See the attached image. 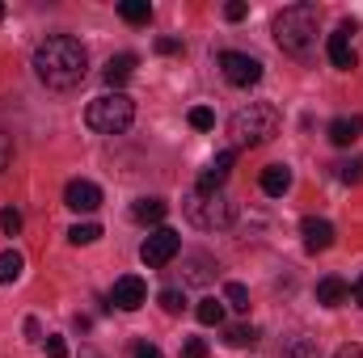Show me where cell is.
Returning <instances> with one entry per match:
<instances>
[{"instance_id":"6da1fadb","label":"cell","mask_w":363,"mask_h":358,"mask_svg":"<svg viewBox=\"0 0 363 358\" xmlns=\"http://www.w3.org/2000/svg\"><path fill=\"white\" fill-rule=\"evenodd\" d=\"M89 72V55L85 47L72 38V34H51L38 42L34 51V76L47 85V89H77Z\"/></svg>"},{"instance_id":"7a4b0ae2","label":"cell","mask_w":363,"mask_h":358,"mask_svg":"<svg viewBox=\"0 0 363 358\" xmlns=\"http://www.w3.org/2000/svg\"><path fill=\"white\" fill-rule=\"evenodd\" d=\"M317 25H321V8L300 0V4H287L279 17H274V42L279 51L304 59L313 47H317Z\"/></svg>"},{"instance_id":"3957f363","label":"cell","mask_w":363,"mask_h":358,"mask_svg":"<svg viewBox=\"0 0 363 358\" xmlns=\"http://www.w3.org/2000/svg\"><path fill=\"white\" fill-rule=\"evenodd\" d=\"M228 135H233V148H262L267 139L279 135V110L271 101H250L241 105L233 118H228Z\"/></svg>"},{"instance_id":"277c9868","label":"cell","mask_w":363,"mask_h":358,"mask_svg":"<svg viewBox=\"0 0 363 358\" xmlns=\"http://www.w3.org/2000/svg\"><path fill=\"white\" fill-rule=\"evenodd\" d=\"M182 211H186V219H190L194 228H203V232L228 228V224L237 219V207H233V198H228L224 190H190V194L182 198Z\"/></svg>"},{"instance_id":"5b68a950","label":"cell","mask_w":363,"mask_h":358,"mask_svg":"<svg viewBox=\"0 0 363 358\" xmlns=\"http://www.w3.org/2000/svg\"><path fill=\"white\" fill-rule=\"evenodd\" d=\"M85 122H89V131H97V135H123L135 122V101L127 93H101V97L89 101Z\"/></svg>"},{"instance_id":"8992f818","label":"cell","mask_w":363,"mask_h":358,"mask_svg":"<svg viewBox=\"0 0 363 358\" xmlns=\"http://www.w3.org/2000/svg\"><path fill=\"white\" fill-rule=\"evenodd\" d=\"M178 253H182V236L174 232V228H157V232H148V241L140 245V258H144V266H152V270L169 266Z\"/></svg>"},{"instance_id":"52a82bcc","label":"cell","mask_w":363,"mask_h":358,"mask_svg":"<svg viewBox=\"0 0 363 358\" xmlns=\"http://www.w3.org/2000/svg\"><path fill=\"white\" fill-rule=\"evenodd\" d=\"M220 68H224V81L237 85V89H250V85L262 81V64L254 55H245V51H224L220 55Z\"/></svg>"},{"instance_id":"ba28073f","label":"cell","mask_w":363,"mask_h":358,"mask_svg":"<svg viewBox=\"0 0 363 358\" xmlns=\"http://www.w3.org/2000/svg\"><path fill=\"white\" fill-rule=\"evenodd\" d=\"M110 304H114V308H123V312H135V308H144V304H148V287H144V278H135V274H123V278L110 287Z\"/></svg>"},{"instance_id":"9c48e42d","label":"cell","mask_w":363,"mask_h":358,"mask_svg":"<svg viewBox=\"0 0 363 358\" xmlns=\"http://www.w3.org/2000/svg\"><path fill=\"white\" fill-rule=\"evenodd\" d=\"M351 34H355V21H342L334 34H330V42H325V51H330V64L334 68H342V72H351L359 59H355V47H351Z\"/></svg>"},{"instance_id":"30bf717a","label":"cell","mask_w":363,"mask_h":358,"mask_svg":"<svg viewBox=\"0 0 363 358\" xmlns=\"http://www.w3.org/2000/svg\"><path fill=\"white\" fill-rule=\"evenodd\" d=\"M64 202L72 207V211H97L101 207V190L93 185V181H85V178H77V181H68V190H64Z\"/></svg>"},{"instance_id":"8fae6325","label":"cell","mask_w":363,"mask_h":358,"mask_svg":"<svg viewBox=\"0 0 363 358\" xmlns=\"http://www.w3.org/2000/svg\"><path fill=\"white\" fill-rule=\"evenodd\" d=\"M300 232H304V249H308V253H325V249L334 245V224H330V219L308 215V219L300 224Z\"/></svg>"},{"instance_id":"7c38bea8","label":"cell","mask_w":363,"mask_h":358,"mask_svg":"<svg viewBox=\"0 0 363 358\" xmlns=\"http://www.w3.org/2000/svg\"><path fill=\"white\" fill-rule=\"evenodd\" d=\"M233 161H237V148H224V152L199 173V185H194V190H220V185L228 181V173H233Z\"/></svg>"},{"instance_id":"4fadbf2b","label":"cell","mask_w":363,"mask_h":358,"mask_svg":"<svg viewBox=\"0 0 363 358\" xmlns=\"http://www.w3.org/2000/svg\"><path fill=\"white\" fill-rule=\"evenodd\" d=\"M359 135H363V118L359 114H342V118L330 122V144H334V148H351Z\"/></svg>"},{"instance_id":"5bb4252c","label":"cell","mask_w":363,"mask_h":358,"mask_svg":"<svg viewBox=\"0 0 363 358\" xmlns=\"http://www.w3.org/2000/svg\"><path fill=\"white\" fill-rule=\"evenodd\" d=\"M165 215H169L165 198H140V202H131V219L135 224H161Z\"/></svg>"},{"instance_id":"9a60e30c","label":"cell","mask_w":363,"mask_h":358,"mask_svg":"<svg viewBox=\"0 0 363 358\" xmlns=\"http://www.w3.org/2000/svg\"><path fill=\"white\" fill-rule=\"evenodd\" d=\"M135 64H140V59H135L131 51H123V55H114V59L106 64V72H101V76H106V85H110V89L118 93V85H123V81H127V76L135 72Z\"/></svg>"},{"instance_id":"2e32d148","label":"cell","mask_w":363,"mask_h":358,"mask_svg":"<svg viewBox=\"0 0 363 358\" xmlns=\"http://www.w3.org/2000/svg\"><path fill=\"white\" fill-rule=\"evenodd\" d=\"M347 295H351V287H347L338 274H330V278H321V282H317V304H325V308H338Z\"/></svg>"},{"instance_id":"e0dca14e","label":"cell","mask_w":363,"mask_h":358,"mask_svg":"<svg viewBox=\"0 0 363 358\" xmlns=\"http://www.w3.org/2000/svg\"><path fill=\"white\" fill-rule=\"evenodd\" d=\"M216 270L220 266H216L207 253H190V258H186V282H190V287H203V282H211Z\"/></svg>"},{"instance_id":"ac0fdd59","label":"cell","mask_w":363,"mask_h":358,"mask_svg":"<svg viewBox=\"0 0 363 358\" xmlns=\"http://www.w3.org/2000/svg\"><path fill=\"white\" fill-rule=\"evenodd\" d=\"M262 190H267L271 198L287 194V190H291V169H287V165H267V169H262Z\"/></svg>"},{"instance_id":"d6986e66","label":"cell","mask_w":363,"mask_h":358,"mask_svg":"<svg viewBox=\"0 0 363 358\" xmlns=\"http://www.w3.org/2000/svg\"><path fill=\"white\" fill-rule=\"evenodd\" d=\"M279 358H321V346L313 342V337H287L283 342V350H279Z\"/></svg>"},{"instance_id":"ffe728a7","label":"cell","mask_w":363,"mask_h":358,"mask_svg":"<svg viewBox=\"0 0 363 358\" xmlns=\"http://www.w3.org/2000/svg\"><path fill=\"white\" fill-rule=\"evenodd\" d=\"M118 13H123V21H131V25H148V21H152V4H148V0H123Z\"/></svg>"},{"instance_id":"44dd1931","label":"cell","mask_w":363,"mask_h":358,"mask_svg":"<svg viewBox=\"0 0 363 358\" xmlns=\"http://www.w3.org/2000/svg\"><path fill=\"white\" fill-rule=\"evenodd\" d=\"M21 266H26V262H21V253L4 249V253H0V282H4V287H9V282H17V278H21Z\"/></svg>"},{"instance_id":"7402d4cb","label":"cell","mask_w":363,"mask_h":358,"mask_svg":"<svg viewBox=\"0 0 363 358\" xmlns=\"http://www.w3.org/2000/svg\"><path fill=\"white\" fill-rule=\"evenodd\" d=\"M224 342H228L233 350H245V346L258 342V329H254V325H233V329L224 333Z\"/></svg>"},{"instance_id":"603a6c76","label":"cell","mask_w":363,"mask_h":358,"mask_svg":"<svg viewBox=\"0 0 363 358\" xmlns=\"http://www.w3.org/2000/svg\"><path fill=\"white\" fill-rule=\"evenodd\" d=\"M194 316H199V325H220L224 321V304L220 299H199Z\"/></svg>"},{"instance_id":"cb8c5ba5","label":"cell","mask_w":363,"mask_h":358,"mask_svg":"<svg viewBox=\"0 0 363 358\" xmlns=\"http://www.w3.org/2000/svg\"><path fill=\"white\" fill-rule=\"evenodd\" d=\"M224 299H228V308L250 312V287H245V282H228V287H224Z\"/></svg>"},{"instance_id":"d4e9b609","label":"cell","mask_w":363,"mask_h":358,"mask_svg":"<svg viewBox=\"0 0 363 358\" xmlns=\"http://www.w3.org/2000/svg\"><path fill=\"white\" fill-rule=\"evenodd\" d=\"M161 308H165L169 316H178V312H186V295H182L178 287H165V291H161Z\"/></svg>"},{"instance_id":"484cf974","label":"cell","mask_w":363,"mask_h":358,"mask_svg":"<svg viewBox=\"0 0 363 358\" xmlns=\"http://www.w3.org/2000/svg\"><path fill=\"white\" fill-rule=\"evenodd\" d=\"M97 236H101V228H97V224H77V228L68 232V241H72V245H93Z\"/></svg>"},{"instance_id":"4316f807","label":"cell","mask_w":363,"mask_h":358,"mask_svg":"<svg viewBox=\"0 0 363 358\" xmlns=\"http://www.w3.org/2000/svg\"><path fill=\"white\" fill-rule=\"evenodd\" d=\"M190 127H194V131H211V127H216V114H211L207 105H194V110H190Z\"/></svg>"},{"instance_id":"83f0119b","label":"cell","mask_w":363,"mask_h":358,"mask_svg":"<svg viewBox=\"0 0 363 358\" xmlns=\"http://www.w3.org/2000/svg\"><path fill=\"white\" fill-rule=\"evenodd\" d=\"M0 228H4V236H17V232H21V211L4 207V211H0Z\"/></svg>"},{"instance_id":"f1b7e54d","label":"cell","mask_w":363,"mask_h":358,"mask_svg":"<svg viewBox=\"0 0 363 358\" xmlns=\"http://www.w3.org/2000/svg\"><path fill=\"white\" fill-rule=\"evenodd\" d=\"M334 169H338V181H363V161H342Z\"/></svg>"},{"instance_id":"f546056e","label":"cell","mask_w":363,"mask_h":358,"mask_svg":"<svg viewBox=\"0 0 363 358\" xmlns=\"http://www.w3.org/2000/svg\"><path fill=\"white\" fill-rule=\"evenodd\" d=\"M182 358H207V342H203V337H190V342L182 346Z\"/></svg>"},{"instance_id":"4dcf8cb0","label":"cell","mask_w":363,"mask_h":358,"mask_svg":"<svg viewBox=\"0 0 363 358\" xmlns=\"http://www.w3.org/2000/svg\"><path fill=\"white\" fill-rule=\"evenodd\" d=\"M245 13H250V8H245L241 0H228V4H224V17H228V21H245Z\"/></svg>"},{"instance_id":"1f68e13d","label":"cell","mask_w":363,"mask_h":358,"mask_svg":"<svg viewBox=\"0 0 363 358\" xmlns=\"http://www.w3.org/2000/svg\"><path fill=\"white\" fill-rule=\"evenodd\" d=\"M47 358H68V346H64V337H47Z\"/></svg>"},{"instance_id":"d6a6232c","label":"cell","mask_w":363,"mask_h":358,"mask_svg":"<svg viewBox=\"0 0 363 358\" xmlns=\"http://www.w3.org/2000/svg\"><path fill=\"white\" fill-rule=\"evenodd\" d=\"M157 51L161 55H182V42L178 38H157Z\"/></svg>"},{"instance_id":"836d02e7","label":"cell","mask_w":363,"mask_h":358,"mask_svg":"<svg viewBox=\"0 0 363 358\" xmlns=\"http://www.w3.org/2000/svg\"><path fill=\"white\" fill-rule=\"evenodd\" d=\"M9 156H13V148H9V135L0 131V169H9Z\"/></svg>"},{"instance_id":"e575fe53","label":"cell","mask_w":363,"mask_h":358,"mask_svg":"<svg viewBox=\"0 0 363 358\" xmlns=\"http://www.w3.org/2000/svg\"><path fill=\"white\" fill-rule=\"evenodd\" d=\"M135 358H165V354H161L157 346H148V342H140V346H135Z\"/></svg>"},{"instance_id":"d590c367","label":"cell","mask_w":363,"mask_h":358,"mask_svg":"<svg viewBox=\"0 0 363 358\" xmlns=\"http://www.w3.org/2000/svg\"><path fill=\"white\" fill-rule=\"evenodd\" d=\"M26 337H30V342H38V337H43V329H38V321H34V316L26 321Z\"/></svg>"},{"instance_id":"8d00e7d4","label":"cell","mask_w":363,"mask_h":358,"mask_svg":"<svg viewBox=\"0 0 363 358\" xmlns=\"http://www.w3.org/2000/svg\"><path fill=\"white\" fill-rule=\"evenodd\" d=\"M334 358H363V346H342Z\"/></svg>"},{"instance_id":"74e56055","label":"cell","mask_w":363,"mask_h":358,"mask_svg":"<svg viewBox=\"0 0 363 358\" xmlns=\"http://www.w3.org/2000/svg\"><path fill=\"white\" fill-rule=\"evenodd\" d=\"M355 304L363 308V274H359V282H355Z\"/></svg>"},{"instance_id":"f35d334b","label":"cell","mask_w":363,"mask_h":358,"mask_svg":"<svg viewBox=\"0 0 363 358\" xmlns=\"http://www.w3.org/2000/svg\"><path fill=\"white\" fill-rule=\"evenodd\" d=\"M0 21H4V4H0Z\"/></svg>"}]
</instances>
